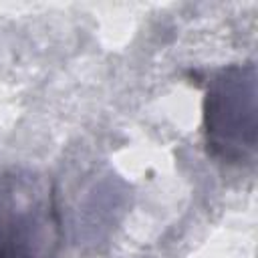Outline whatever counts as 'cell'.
I'll return each mask as SVG.
<instances>
[{
	"mask_svg": "<svg viewBox=\"0 0 258 258\" xmlns=\"http://www.w3.org/2000/svg\"><path fill=\"white\" fill-rule=\"evenodd\" d=\"M54 226L50 196L30 175H0V258H44Z\"/></svg>",
	"mask_w": 258,
	"mask_h": 258,
	"instance_id": "cell-2",
	"label": "cell"
},
{
	"mask_svg": "<svg viewBox=\"0 0 258 258\" xmlns=\"http://www.w3.org/2000/svg\"><path fill=\"white\" fill-rule=\"evenodd\" d=\"M254 67H232L212 81L206 97V131L214 155L242 161L254 151Z\"/></svg>",
	"mask_w": 258,
	"mask_h": 258,
	"instance_id": "cell-1",
	"label": "cell"
}]
</instances>
